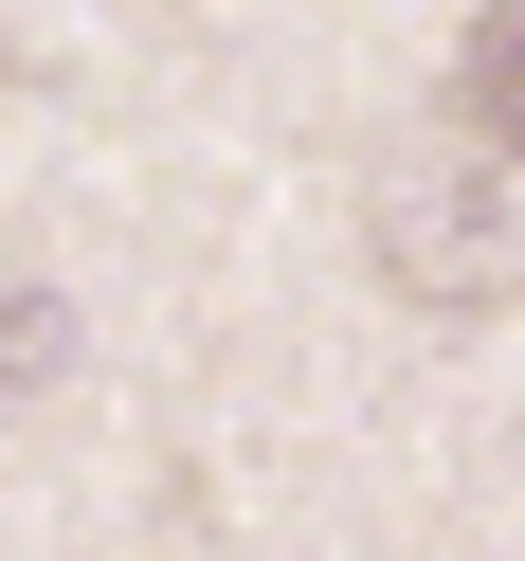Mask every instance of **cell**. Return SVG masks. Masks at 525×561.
Returning <instances> with one entry per match:
<instances>
[{"label": "cell", "mask_w": 525, "mask_h": 561, "mask_svg": "<svg viewBox=\"0 0 525 561\" xmlns=\"http://www.w3.org/2000/svg\"><path fill=\"white\" fill-rule=\"evenodd\" d=\"M363 254L399 308H507L525 290V146H489L471 110H416L363 163Z\"/></svg>", "instance_id": "6da1fadb"}]
</instances>
